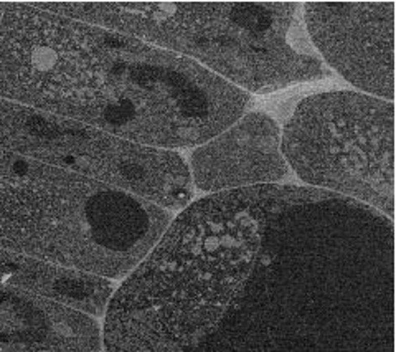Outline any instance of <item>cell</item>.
I'll return each instance as SVG.
<instances>
[{"instance_id": "30bf717a", "label": "cell", "mask_w": 396, "mask_h": 352, "mask_svg": "<svg viewBox=\"0 0 396 352\" xmlns=\"http://www.w3.org/2000/svg\"><path fill=\"white\" fill-rule=\"evenodd\" d=\"M0 285L103 319L117 283L0 248Z\"/></svg>"}, {"instance_id": "3957f363", "label": "cell", "mask_w": 396, "mask_h": 352, "mask_svg": "<svg viewBox=\"0 0 396 352\" xmlns=\"http://www.w3.org/2000/svg\"><path fill=\"white\" fill-rule=\"evenodd\" d=\"M136 36L243 91L274 93L330 74L295 2H33Z\"/></svg>"}, {"instance_id": "7a4b0ae2", "label": "cell", "mask_w": 396, "mask_h": 352, "mask_svg": "<svg viewBox=\"0 0 396 352\" xmlns=\"http://www.w3.org/2000/svg\"><path fill=\"white\" fill-rule=\"evenodd\" d=\"M0 99L157 149L198 146L251 94L136 36L0 2Z\"/></svg>"}, {"instance_id": "52a82bcc", "label": "cell", "mask_w": 396, "mask_h": 352, "mask_svg": "<svg viewBox=\"0 0 396 352\" xmlns=\"http://www.w3.org/2000/svg\"><path fill=\"white\" fill-rule=\"evenodd\" d=\"M302 20L312 47L370 96L394 98V0L305 2Z\"/></svg>"}, {"instance_id": "277c9868", "label": "cell", "mask_w": 396, "mask_h": 352, "mask_svg": "<svg viewBox=\"0 0 396 352\" xmlns=\"http://www.w3.org/2000/svg\"><path fill=\"white\" fill-rule=\"evenodd\" d=\"M172 222L152 202L0 149V248L122 281Z\"/></svg>"}, {"instance_id": "6da1fadb", "label": "cell", "mask_w": 396, "mask_h": 352, "mask_svg": "<svg viewBox=\"0 0 396 352\" xmlns=\"http://www.w3.org/2000/svg\"><path fill=\"white\" fill-rule=\"evenodd\" d=\"M104 352H394L393 220L292 184L187 205L104 312Z\"/></svg>"}, {"instance_id": "ba28073f", "label": "cell", "mask_w": 396, "mask_h": 352, "mask_svg": "<svg viewBox=\"0 0 396 352\" xmlns=\"http://www.w3.org/2000/svg\"><path fill=\"white\" fill-rule=\"evenodd\" d=\"M192 184L203 192L278 185L291 175L281 147V131L264 112H244L198 146L188 162Z\"/></svg>"}, {"instance_id": "5b68a950", "label": "cell", "mask_w": 396, "mask_h": 352, "mask_svg": "<svg viewBox=\"0 0 396 352\" xmlns=\"http://www.w3.org/2000/svg\"><path fill=\"white\" fill-rule=\"evenodd\" d=\"M281 147L287 166L305 184L393 220V101L357 91L307 96L286 123Z\"/></svg>"}, {"instance_id": "8992f818", "label": "cell", "mask_w": 396, "mask_h": 352, "mask_svg": "<svg viewBox=\"0 0 396 352\" xmlns=\"http://www.w3.org/2000/svg\"><path fill=\"white\" fill-rule=\"evenodd\" d=\"M0 149L121 188L165 210L193 197L187 162L167 149L121 139L73 119L0 99Z\"/></svg>"}, {"instance_id": "9c48e42d", "label": "cell", "mask_w": 396, "mask_h": 352, "mask_svg": "<svg viewBox=\"0 0 396 352\" xmlns=\"http://www.w3.org/2000/svg\"><path fill=\"white\" fill-rule=\"evenodd\" d=\"M0 352H104L98 319L0 285Z\"/></svg>"}]
</instances>
